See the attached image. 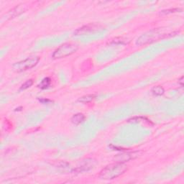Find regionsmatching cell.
<instances>
[{"mask_svg":"<svg viewBox=\"0 0 184 184\" xmlns=\"http://www.w3.org/2000/svg\"><path fill=\"white\" fill-rule=\"evenodd\" d=\"M178 33L173 31H170L167 28H156L146 32L139 37L136 41L137 46H141L153 43L154 42L158 41L176 35Z\"/></svg>","mask_w":184,"mask_h":184,"instance_id":"6da1fadb","label":"cell"},{"mask_svg":"<svg viewBox=\"0 0 184 184\" xmlns=\"http://www.w3.org/2000/svg\"><path fill=\"white\" fill-rule=\"evenodd\" d=\"M127 170V166L124 163L116 162L109 164L101 170L99 178L103 180H112L119 177Z\"/></svg>","mask_w":184,"mask_h":184,"instance_id":"7a4b0ae2","label":"cell"},{"mask_svg":"<svg viewBox=\"0 0 184 184\" xmlns=\"http://www.w3.org/2000/svg\"><path fill=\"white\" fill-rule=\"evenodd\" d=\"M78 48V46L73 43H66L59 46L53 54L54 59H59L66 58L76 52Z\"/></svg>","mask_w":184,"mask_h":184,"instance_id":"3957f363","label":"cell"},{"mask_svg":"<svg viewBox=\"0 0 184 184\" xmlns=\"http://www.w3.org/2000/svg\"><path fill=\"white\" fill-rule=\"evenodd\" d=\"M40 58L38 56L29 57L23 61L15 63L12 66V68L17 72H22L33 68L38 63Z\"/></svg>","mask_w":184,"mask_h":184,"instance_id":"277c9868","label":"cell"},{"mask_svg":"<svg viewBox=\"0 0 184 184\" xmlns=\"http://www.w3.org/2000/svg\"><path fill=\"white\" fill-rule=\"evenodd\" d=\"M101 28L100 25H98V24H88V25L84 26L81 27V28H78V30L74 32V35L76 36L78 35H84L89 34L92 32L97 31L99 29Z\"/></svg>","mask_w":184,"mask_h":184,"instance_id":"5b68a950","label":"cell"},{"mask_svg":"<svg viewBox=\"0 0 184 184\" xmlns=\"http://www.w3.org/2000/svg\"><path fill=\"white\" fill-rule=\"evenodd\" d=\"M96 161L94 159L88 158L82 161V163L80 167L77 168L75 171L76 172H84V171H88L93 168L96 165Z\"/></svg>","mask_w":184,"mask_h":184,"instance_id":"8992f818","label":"cell"},{"mask_svg":"<svg viewBox=\"0 0 184 184\" xmlns=\"http://www.w3.org/2000/svg\"><path fill=\"white\" fill-rule=\"evenodd\" d=\"M25 5H24V4H20V5H18L15 8H14L7 14L9 15V17H12H12H15L17 15H18V14L22 13V12H24V11H25Z\"/></svg>","mask_w":184,"mask_h":184,"instance_id":"52a82bcc","label":"cell"},{"mask_svg":"<svg viewBox=\"0 0 184 184\" xmlns=\"http://www.w3.org/2000/svg\"><path fill=\"white\" fill-rule=\"evenodd\" d=\"M85 118H86L85 116H84L83 114H81V113L76 114L72 116L71 122L75 125H78L82 122H84V121L85 120Z\"/></svg>","mask_w":184,"mask_h":184,"instance_id":"ba28073f","label":"cell"},{"mask_svg":"<svg viewBox=\"0 0 184 184\" xmlns=\"http://www.w3.org/2000/svg\"><path fill=\"white\" fill-rule=\"evenodd\" d=\"M134 153H126V154H122V155H117V156L115 158L116 162L124 163L126 161H128L133 158Z\"/></svg>","mask_w":184,"mask_h":184,"instance_id":"9c48e42d","label":"cell"},{"mask_svg":"<svg viewBox=\"0 0 184 184\" xmlns=\"http://www.w3.org/2000/svg\"><path fill=\"white\" fill-rule=\"evenodd\" d=\"M151 92L153 95L160 96L163 95L164 93H165V90H164L163 86H154L153 88L151 89Z\"/></svg>","mask_w":184,"mask_h":184,"instance_id":"30bf717a","label":"cell"},{"mask_svg":"<svg viewBox=\"0 0 184 184\" xmlns=\"http://www.w3.org/2000/svg\"><path fill=\"white\" fill-rule=\"evenodd\" d=\"M51 79L47 77V78H43L42 81L41 82V84H39L38 86L39 88H41V89H46L47 88H48L49 86L51 85Z\"/></svg>","mask_w":184,"mask_h":184,"instance_id":"8fae6325","label":"cell"},{"mask_svg":"<svg viewBox=\"0 0 184 184\" xmlns=\"http://www.w3.org/2000/svg\"><path fill=\"white\" fill-rule=\"evenodd\" d=\"M94 97H95V96L94 95L89 94V95H86V96H82V97H81L80 99H78V101H80V102L84 103V104L89 103V102H91L92 100H93Z\"/></svg>","mask_w":184,"mask_h":184,"instance_id":"7c38bea8","label":"cell"},{"mask_svg":"<svg viewBox=\"0 0 184 184\" xmlns=\"http://www.w3.org/2000/svg\"><path fill=\"white\" fill-rule=\"evenodd\" d=\"M33 84V81L32 79H30V80H27L26 82L22 84L20 87V90H25V89L30 88V87L32 86V85Z\"/></svg>","mask_w":184,"mask_h":184,"instance_id":"4fadbf2b","label":"cell"},{"mask_svg":"<svg viewBox=\"0 0 184 184\" xmlns=\"http://www.w3.org/2000/svg\"><path fill=\"white\" fill-rule=\"evenodd\" d=\"M179 11H182L181 9L176 8V9H166V10H163L161 12L160 14H169V13H173V12H178Z\"/></svg>","mask_w":184,"mask_h":184,"instance_id":"5bb4252c","label":"cell"},{"mask_svg":"<svg viewBox=\"0 0 184 184\" xmlns=\"http://www.w3.org/2000/svg\"><path fill=\"white\" fill-rule=\"evenodd\" d=\"M111 43H114V44H125L127 43L125 42V40H124L123 38H115L111 41Z\"/></svg>","mask_w":184,"mask_h":184,"instance_id":"9a60e30c","label":"cell"},{"mask_svg":"<svg viewBox=\"0 0 184 184\" xmlns=\"http://www.w3.org/2000/svg\"><path fill=\"white\" fill-rule=\"evenodd\" d=\"M40 101L42 102L43 104H49L51 102V101H50L49 99H39Z\"/></svg>","mask_w":184,"mask_h":184,"instance_id":"2e32d148","label":"cell"},{"mask_svg":"<svg viewBox=\"0 0 184 184\" xmlns=\"http://www.w3.org/2000/svg\"><path fill=\"white\" fill-rule=\"evenodd\" d=\"M183 77L182 76L180 79H179V81H178V83L181 84V86H183Z\"/></svg>","mask_w":184,"mask_h":184,"instance_id":"e0dca14e","label":"cell"}]
</instances>
